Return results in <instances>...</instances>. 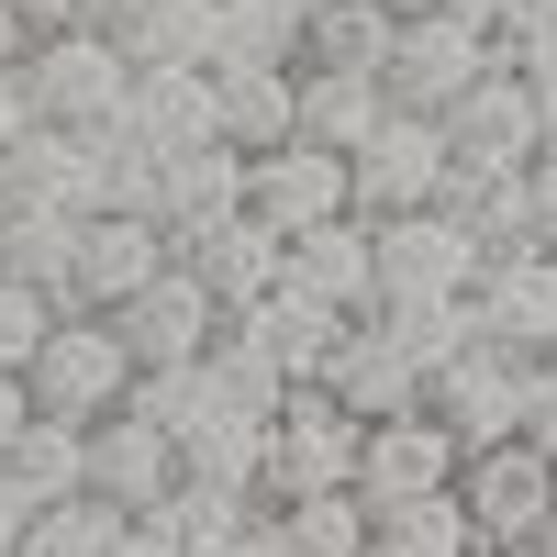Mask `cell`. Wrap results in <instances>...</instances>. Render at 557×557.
<instances>
[{
    "label": "cell",
    "instance_id": "obj_43",
    "mask_svg": "<svg viewBox=\"0 0 557 557\" xmlns=\"http://www.w3.org/2000/svg\"><path fill=\"white\" fill-rule=\"evenodd\" d=\"M23 412H34V391H23V368H0V446L23 435Z\"/></svg>",
    "mask_w": 557,
    "mask_h": 557
},
{
    "label": "cell",
    "instance_id": "obj_17",
    "mask_svg": "<svg viewBox=\"0 0 557 557\" xmlns=\"http://www.w3.org/2000/svg\"><path fill=\"white\" fill-rule=\"evenodd\" d=\"M223 212H246V146H178V157H157V223H168V257L201 235V223H223Z\"/></svg>",
    "mask_w": 557,
    "mask_h": 557
},
{
    "label": "cell",
    "instance_id": "obj_31",
    "mask_svg": "<svg viewBox=\"0 0 557 557\" xmlns=\"http://www.w3.org/2000/svg\"><path fill=\"white\" fill-rule=\"evenodd\" d=\"M380 312V335L412 357V368H435V357H457L480 335V312H469V290H401V301H368Z\"/></svg>",
    "mask_w": 557,
    "mask_h": 557
},
{
    "label": "cell",
    "instance_id": "obj_22",
    "mask_svg": "<svg viewBox=\"0 0 557 557\" xmlns=\"http://www.w3.org/2000/svg\"><path fill=\"white\" fill-rule=\"evenodd\" d=\"M278 278H301L312 301H335V312H368L380 301V278H368V223L357 212H323L290 235V257H278Z\"/></svg>",
    "mask_w": 557,
    "mask_h": 557
},
{
    "label": "cell",
    "instance_id": "obj_3",
    "mask_svg": "<svg viewBox=\"0 0 557 557\" xmlns=\"http://www.w3.org/2000/svg\"><path fill=\"white\" fill-rule=\"evenodd\" d=\"M357 412L323 391V380H290L268 412V457H257V502H290V491H346L357 480Z\"/></svg>",
    "mask_w": 557,
    "mask_h": 557
},
{
    "label": "cell",
    "instance_id": "obj_28",
    "mask_svg": "<svg viewBox=\"0 0 557 557\" xmlns=\"http://www.w3.org/2000/svg\"><path fill=\"white\" fill-rule=\"evenodd\" d=\"M112 45L134 67H212V0H134Z\"/></svg>",
    "mask_w": 557,
    "mask_h": 557
},
{
    "label": "cell",
    "instance_id": "obj_46",
    "mask_svg": "<svg viewBox=\"0 0 557 557\" xmlns=\"http://www.w3.org/2000/svg\"><path fill=\"white\" fill-rule=\"evenodd\" d=\"M23 45H34V23L12 12V0H0V67H23Z\"/></svg>",
    "mask_w": 557,
    "mask_h": 557
},
{
    "label": "cell",
    "instance_id": "obj_32",
    "mask_svg": "<svg viewBox=\"0 0 557 557\" xmlns=\"http://www.w3.org/2000/svg\"><path fill=\"white\" fill-rule=\"evenodd\" d=\"M112 546H123V502H101V491H67V502L23 513V557H112Z\"/></svg>",
    "mask_w": 557,
    "mask_h": 557
},
{
    "label": "cell",
    "instance_id": "obj_29",
    "mask_svg": "<svg viewBox=\"0 0 557 557\" xmlns=\"http://www.w3.org/2000/svg\"><path fill=\"white\" fill-rule=\"evenodd\" d=\"M391 0H323V12H301V67H368L380 78V57H391Z\"/></svg>",
    "mask_w": 557,
    "mask_h": 557
},
{
    "label": "cell",
    "instance_id": "obj_5",
    "mask_svg": "<svg viewBox=\"0 0 557 557\" xmlns=\"http://www.w3.org/2000/svg\"><path fill=\"white\" fill-rule=\"evenodd\" d=\"M446 190V134H435V112H380L368 123V146L346 157V212L357 223H391V212H424Z\"/></svg>",
    "mask_w": 557,
    "mask_h": 557
},
{
    "label": "cell",
    "instance_id": "obj_6",
    "mask_svg": "<svg viewBox=\"0 0 557 557\" xmlns=\"http://www.w3.org/2000/svg\"><path fill=\"white\" fill-rule=\"evenodd\" d=\"M446 491L469 502L480 546H502V535H546V513H557V469H546L535 435H480V446H457V480H446Z\"/></svg>",
    "mask_w": 557,
    "mask_h": 557
},
{
    "label": "cell",
    "instance_id": "obj_11",
    "mask_svg": "<svg viewBox=\"0 0 557 557\" xmlns=\"http://www.w3.org/2000/svg\"><path fill=\"white\" fill-rule=\"evenodd\" d=\"M446 480H457V424H435V412L412 401V412H391V424H368V435H357V480H346V491L380 513V502L446 491Z\"/></svg>",
    "mask_w": 557,
    "mask_h": 557
},
{
    "label": "cell",
    "instance_id": "obj_15",
    "mask_svg": "<svg viewBox=\"0 0 557 557\" xmlns=\"http://www.w3.org/2000/svg\"><path fill=\"white\" fill-rule=\"evenodd\" d=\"M89 491L123 502V513H157V502L178 491V435H157L134 401L101 412V424H89Z\"/></svg>",
    "mask_w": 557,
    "mask_h": 557
},
{
    "label": "cell",
    "instance_id": "obj_40",
    "mask_svg": "<svg viewBox=\"0 0 557 557\" xmlns=\"http://www.w3.org/2000/svg\"><path fill=\"white\" fill-rule=\"evenodd\" d=\"M112 557H178V535H168V513H123V546Z\"/></svg>",
    "mask_w": 557,
    "mask_h": 557
},
{
    "label": "cell",
    "instance_id": "obj_53",
    "mask_svg": "<svg viewBox=\"0 0 557 557\" xmlns=\"http://www.w3.org/2000/svg\"><path fill=\"white\" fill-rule=\"evenodd\" d=\"M546 469H557V446H546Z\"/></svg>",
    "mask_w": 557,
    "mask_h": 557
},
{
    "label": "cell",
    "instance_id": "obj_51",
    "mask_svg": "<svg viewBox=\"0 0 557 557\" xmlns=\"http://www.w3.org/2000/svg\"><path fill=\"white\" fill-rule=\"evenodd\" d=\"M546 146H557V112H546Z\"/></svg>",
    "mask_w": 557,
    "mask_h": 557
},
{
    "label": "cell",
    "instance_id": "obj_27",
    "mask_svg": "<svg viewBox=\"0 0 557 557\" xmlns=\"http://www.w3.org/2000/svg\"><path fill=\"white\" fill-rule=\"evenodd\" d=\"M212 123H223V146H246V157H268V146H290V67H212Z\"/></svg>",
    "mask_w": 557,
    "mask_h": 557
},
{
    "label": "cell",
    "instance_id": "obj_47",
    "mask_svg": "<svg viewBox=\"0 0 557 557\" xmlns=\"http://www.w3.org/2000/svg\"><path fill=\"white\" fill-rule=\"evenodd\" d=\"M480 557H557L546 535H502V546H480Z\"/></svg>",
    "mask_w": 557,
    "mask_h": 557
},
{
    "label": "cell",
    "instance_id": "obj_18",
    "mask_svg": "<svg viewBox=\"0 0 557 557\" xmlns=\"http://www.w3.org/2000/svg\"><path fill=\"white\" fill-rule=\"evenodd\" d=\"M0 201H45V212H89L101 178H89V134L78 123H34L0 146Z\"/></svg>",
    "mask_w": 557,
    "mask_h": 557
},
{
    "label": "cell",
    "instance_id": "obj_33",
    "mask_svg": "<svg viewBox=\"0 0 557 557\" xmlns=\"http://www.w3.org/2000/svg\"><path fill=\"white\" fill-rule=\"evenodd\" d=\"M134 412H146L157 435H201V424H223V391H212V368L201 357H168V368H134V391H123Z\"/></svg>",
    "mask_w": 557,
    "mask_h": 557
},
{
    "label": "cell",
    "instance_id": "obj_21",
    "mask_svg": "<svg viewBox=\"0 0 557 557\" xmlns=\"http://www.w3.org/2000/svg\"><path fill=\"white\" fill-rule=\"evenodd\" d=\"M380 112H391V89L368 78V67H290V123H301V146L357 157Z\"/></svg>",
    "mask_w": 557,
    "mask_h": 557
},
{
    "label": "cell",
    "instance_id": "obj_34",
    "mask_svg": "<svg viewBox=\"0 0 557 557\" xmlns=\"http://www.w3.org/2000/svg\"><path fill=\"white\" fill-rule=\"evenodd\" d=\"M278 535H290V557H368V502L357 491H290L268 502Z\"/></svg>",
    "mask_w": 557,
    "mask_h": 557
},
{
    "label": "cell",
    "instance_id": "obj_12",
    "mask_svg": "<svg viewBox=\"0 0 557 557\" xmlns=\"http://www.w3.org/2000/svg\"><path fill=\"white\" fill-rule=\"evenodd\" d=\"M469 312H480V335H491V346L546 357V346H557V246H513V257H491V268L469 278Z\"/></svg>",
    "mask_w": 557,
    "mask_h": 557
},
{
    "label": "cell",
    "instance_id": "obj_7",
    "mask_svg": "<svg viewBox=\"0 0 557 557\" xmlns=\"http://www.w3.org/2000/svg\"><path fill=\"white\" fill-rule=\"evenodd\" d=\"M101 323L123 335V357H134V368H168V357H201V346L223 335V301L201 290V268H190V257H168L146 290H123Z\"/></svg>",
    "mask_w": 557,
    "mask_h": 557
},
{
    "label": "cell",
    "instance_id": "obj_14",
    "mask_svg": "<svg viewBox=\"0 0 557 557\" xmlns=\"http://www.w3.org/2000/svg\"><path fill=\"white\" fill-rule=\"evenodd\" d=\"M157 268H168V223L157 212H78V268H67L78 312H112L123 290H146Z\"/></svg>",
    "mask_w": 557,
    "mask_h": 557
},
{
    "label": "cell",
    "instance_id": "obj_45",
    "mask_svg": "<svg viewBox=\"0 0 557 557\" xmlns=\"http://www.w3.org/2000/svg\"><path fill=\"white\" fill-rule=\"evenodd\" d=\"M23 513H34V502H23L12 480H0V557H23Z\"/></svg>",
    "mask_w": 557,
    "mask_h": 557
},
{
    "label": "cell",
    "instance_id": "obj_38",
    "mask_svg": "<svg viewBox=\"0 0 557 557\" xmlns=\"http://www.w3.org/2000/svg\"><path fill=\"white\" fill-rule=\"evenodd\" d=\"M513 435L557 446V346H546V357H524V401H513Z\"/></svg>",
    "mask_w": 557,
    "mask_h": 557
},
{
    "label": "cell",
    "instance_id": "obj_10",
    "mask_svg": "<svg viewBox=\"0 0 557 557\" xmlns=\"http://www.w3.org/2000/svg\"><path fill=\"white\" fill-rule=\"evenodd\" d=\"M513 401H524V357H513V346H491V335H469L457 357L424 368V412H435V424H457V446L513 435Z\"/></svg>",
    "mask_w": 557,
    "mask_h": 557
},
{
    "label": "cell",
    "instance_id": "obj_13",
    "mask_svg": "<svg viewBox=\"0 0 557 557\" xmlns=\"http://www.w3.org/2000/svg\"><path fill=\"white\" fill-rule=\"evenodd\" d=\"M223 323H246V335L268 346V368H278V380H323V368H335V346H346V323H357V312H335V301H312L301 278H268V290H257L246 312H223Z\"/></svg>",
    "mask_w": 557,
    "mask_h": 557
},
{
    "label": "cell",
    "instance_id": "obj_52",
    "mask_svg": "<svg viewBox=\"0 0 557 557\" xmlns=\"http://www.w3.org/2000/svg\"><path fill=\"white\" fill-rule=\"evenodd\" d=\"M546 546H557V513H546Z\"/></svg>",
    "mask_w": 557,
    "mask_h": 557
},
{
    "label": "cell",
    "instance_id": "obj_49",
    "mask_svg": "<svg viewBox=\"0 0 557 557\" xmlns=\"http://www.w3.org/2000/svg\"><path fill=\"white\" fill-rule=\"evenodd\" d=\"M391 12H424V0H391Z\"/></svg>",
    "mask_w": 557,
    "mask_h": 557
},
{
    "label": "cell",
    "instance_id": "obj_50",
    "mask_svg": "<svg viewBox=\"0 0 557 557\" xmlns=\"http://www.w3.org/2000/svg\"><path fill=\"white\" fill-rule=\"evenodd\" d=\"M290 12H323V0H290Z\"/></svg>",
    "mask_w": 557,
    "mask_h": 557
},
{
    "label": "cell",
    "instance_id": "obj_16",
    "mask_svg": "<svg viewBox=\"0 0 557 557\" xmlns=\"http://www.w3.org/2000/svg\"><path fill=\"white\" fill-rule=\"evenodd\" d=\"M246 212L278 223V235L346 212V157H335V146H301V134H290V146H268V157H246Z\"/></svg>",
    "mask_w": 557,
    "mask_h": 557
},
{
    "label": "cell",
    "instance_id": "obj_39",
    "mask_svg": "<svg viewBox=\"0 0 557 557\" xmlns=\"http://www.w3.org/2000/svg\"><path fill=\"white\" fill-rule=\"evenodd\" d=\"M524 190H535V246H557V146L524 157Z\"/></svg>",
    "mask_w": 557,
    "mask_h": 557
},
{
    "label": "cell",
    "instance_id": "obj_8",
    "mask_svg": "<svg viewBox=\"0 0 557 557\" xmlns=\"http://www.w3.org/2000/svg\"><path fill=\"white\" fill-rule=\"evenodd\" d=\"M435 134H446V168H524V157L546 146L535 89H524L513 67H480V78L435 112Z\"/></svg>",
    "mask_w": 557,
    "mask_h": 557
},
{
    "label": "cell",
    "instance_id": "obj_44",
    "mask_svg": "<svg viewBox=\"0 0 557 557\" xmlns=\"http://www.w3.org/2000/svg\"><path fill=\"white\" fill-rule=\"evenodd\" d=\"M12 12H23L34 34H57V23H89V0H12Z\"/></svg>",
    "mask_w": 557,
    "mask_h": 557
},
{
    "label": "cell",
    "instance_id": "obj_35",
    "mask_svg": "<svg viewBox=\"0 0 557 557\" xmlns=\"http://www.w3.org/2000/svg\"><path fill=\"white\" fill-rule=\"evenodd\" d=\"M157 513H168L178 557H223V546L246 535V513H257V491H223V480H178V491L157 502Z\"/></svg>",
    "mask_w": 557,
    "mask_h": 557
},
{
    "label": "cell",
    "instance_id": "obj_24",
    "mask_svg": "<svg viewBox=\"0 0 557 557\" xmlns=\"http://www.w3.org/2000/svg\"><path fill=\"white\" fill-rule=\"evenodd\" d=\"M67 268H78V212H45V201H0V278H34V290L57 301V312H78Z\"/></svg>",
    "mask_w": 557,
    "mask_h": 557
},
{
    "label": "cell",
    "instance_id": "obj_48",
    "mask_svg": "<svg viewBox=\"0 0 557 557\" xmlns=\"http://www.w3.org/2000/svg\"><path fill=\"white\" fill-rule=\"evenodd\" d=\"M123 12H134V0H89V23H123Z\"/></svg>",
    "mask_w": 557,
    "mask_h": 557
},
{
    "label": "cell",
    "instance_id": "obj_42",
    "mask_svg": "<svg viewBox=\"0 0 557 557\" xmlns=\"http://www.w3.org/2000/svg\"><path fill=\"white\" fill-rule=\"evenodd\" d=\"M12 134H34V101H23V67H0V146Z\"/></svg>",
    "mask_w": 557,
    "mask_h": 557
},
{
    "label": "cell",
    "instance_id": "obj_1",
    "mask_svg": "<svg viewBox=\"0 0 557 557\" xmlns=\"http://www.w3.org/2000/svg\"><path fill=\"white\" fill-rule=\"evenodd\" d=\"M123 89H134V57L112 45V23H57V34L23 45V101H34V123L101 134V123H123Z\"/></svg>",
    "mask_w": 557,
    "mask_h": 557
},
{
    "label": "cell",
    "instance_id": "obj_30",
    "mask_svg": "<svg viewBox=\"0 0 557 557\" xmlns=\"http://www.w3.org/2000/svg\"><path fill=\"white\" fill-rule=\"evenodd\" d=\"M212 67H301L290 0H212Z\"/></svg>",
    "mask_w": 557,
    "mask_h": 557
},
{
    "label": "cell",
    "instance_id": "obj_26",
    "mask_svg": "<svg viewBox=\"0 0 557 557\" xmlns=\"http://www.w3.org/2000/svg\"><path fill=\"white\" fill-rule=\"evenodd\" d=\"M368 557H480V524L457 491H412V502L368 513Z\"/></svg>",
    "mask_w": 557,
    "mask_h": 557
},
{
    "label": "cell",
    "instance_id": "obj_41",
    "mask_svg": "<svg viewBox=\"0 0 557 557\" xmlns=\"http://www.w3.org/2000/svg\"><path fill=\"white\" fill-rule=\"evenodd\" d=\"M223 557H290V535H278V513H268V502H257V513H246V535L223 546Z\"/></svg>",
    "mask_w": 557,
    "mask_h": 557
},
{
    "label": "cell",
    "instance_id": "obj_2",
    "mask_svg": "<svg viewBox=\"0 0 557 557\" xmlns=\"http://www.w3.org/2000/svg\"><path fill=\"white\" fill-rule=\"evenodd\" d=\"M480 67H502V57H491V23L469 12V0H424V12H401V23H391L380 89H391L401 112H446Z\"/></svg>",
    "mask_w": 557,
    "mask_h": 557
},
{
    "label": "cell",
    "instance_id": "obj_37",
    "mask_svg": "<svg viewBox=\"0 0 557 557\" xmlns=\"http://www.w3.org/2000/svg\"><path fill=\"white\" fill-rule=\"evenodd\" d=\"M45 323H57V301H45L34 278H0V368H23L45 346Z\"/></svg>",
    "mask_w": 557,
    "mask_h": 557
},
{
    "label": "cell",
    "instance_id": "obj_4",
    "mask_svg": "<svg viewBox=\"0 0 557 557\" xmlns=\"http://www.w3.org/2000/svg\"><path fill=\"white\" fill-rule=\"evenodd\" d=\"M23 391H34V412L101 424V412H123V391H134V357H123V335H112L101 312H57L45 346L23 357Z\"/></svg>",
    "mask_w": 557,
    "mask_h": 557
},
{
    "label": "cell",
    "instance_id": "obj_9",
    "mask_svg": "<svg viewBox=\"0 0 557 557\" xmlns=\"http://www.w3.org/2000/svg\"><path fill=\"white\" fill-rule=\"evenodd\" d=\"M368 278H380V301L401 290H469L480 278V246L457 235V212H391V223H368Z\"/></svg>",
    "mask_w": 557,
    "mask_h": 557
},
{
    "label": "cell",
    "instance_id": "obj_20",
    "mask_svg": "<svg viewBox=\"0 0 557 557\" xmlns=\"http://www.w3.org/2000/svg\"><path fill=\"white\" fill-rule=\"evenodd\" d=\"M201 268V290L223 301V312H246L268 278H278V257H290V235H278V223H257V212H223V223H201L190 246H178Z\"/></svg>",
    "mask_w": 557,
    "mask_h": 557
},
{
    "label": "cell",
    "instance_id": "obj_36",
    "mask_svg": "<svg viewBox=\"0 0 557 557\" xmlns=\"http://www.w3.org/2000/svg\"><path fill=\"white\" fill-rule=\"evenodd\" d=\"M89 178H101V201L89 212H157V146L134 123H101L89 134Z\"/></svg>",
    "mask_w": 557,
    "mask_h": 557
},
{
    "label": "cell",
    "instance_id": "obj_19",
    "mask_svg": "<svg viewBox=\"0 0 557 557\" xmlns=\"http://www.w3.org/2000/svg\"><path fill=\"white\" fill-rule=\"evenodd\" d=\"M323 391H335L357 424H391V412L424 401V368H412V357L380 335V312H357V323H346V346H335V368H323Z\"/></svg>",
    "mask_w": 557,
    "mask_h": 557
},
{
    "label": "cell",
    "instance_id": "obj_23",
    "mask_svg": "<svg viewBox=\"0 0 557 557\" xmlns=\"http://www.w3.org/2000/svg\"><path fill=\"white\" fill-rule=\"evenodd\" d=\"M123 123L146 134L157 157H178V146H212V67H134V89H123Z\"/></svg>",
    "mask_w": 557,
    "mask_h": 557
},
{
    "label": "cell",
    "instance_id": "obj_25",
    "mask_svg": "<svg viewBox=\"0 0 557 557\" xmlns=\"http://www.w3.org/2000/svg\"><path fill=\"white\" fill-rule=\"evenodd\" d=\"M0 480H12L23 502L89 491V424H67V412H23V435L0 446Z\"/></svg>",
    "mask_w": 557,
    "mask_h": 557
}]
</instances>
